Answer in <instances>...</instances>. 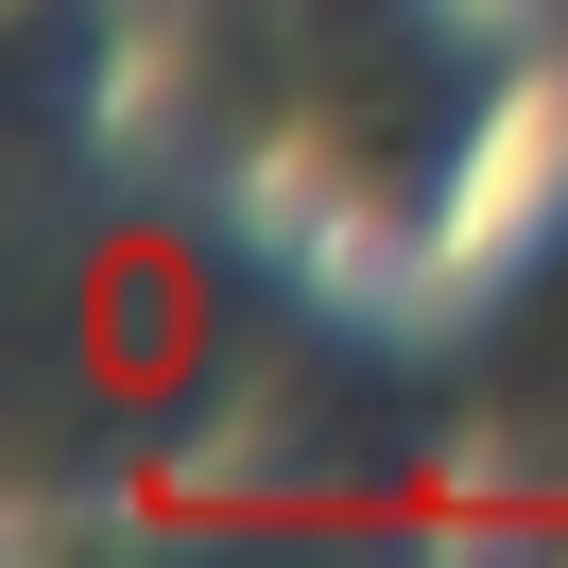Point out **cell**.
I'll return each mask as SVG.
<instances>
[{"label":"cell","instance_id":"obj_2","mask_svg":"<svg viewBox=\"0 0 568 568\" xmlns=\"http://www.w3.org/2000/svg\"><path fill=\"white\" fill-rule=\"evenodd\" d=\"M173 327H190V276H173V258H121V276H104V362H139V379H155Z\"/></svg>","mask_w":568,"mask_h":568},{"label":"cell","instance_id":"obj_1","mask_svg":"<svg viewBox=\"0 0 568 568\" xmlns=\"http://www.w3.org/2000/svg\"><path fill=\"white\" fill-rule=\"evenodd\" d=\"M534 207H568V87H517L483 121V173L448 190V276H499L534 242Z\"/></svg>","mask_w":568,"mask_h":568}]
</instances>
